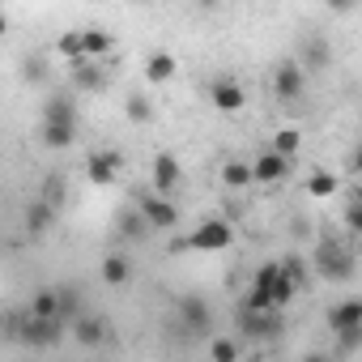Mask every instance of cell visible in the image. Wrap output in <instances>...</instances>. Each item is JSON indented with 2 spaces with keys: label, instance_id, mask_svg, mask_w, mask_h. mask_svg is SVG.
<instances>
[{
  "label": "cell",
  "instance_id": "cell-1",
  "mask_svg": "<svg viewBox=\"0 0 362 362\" xmlns=\"http://www.w3.org/2000/svg\"><path fill=\"white\" fill-rule=\"evenodd\" d=\"M235 243V226L226 218H205L201 226H192L188 239H179L175 252H226Z\"/></svg>",
  "mask_w": 362,
  "mask_h": 362
},
{
  "label": "cell",
  "instance_id": "cell-2",
  "mask_svg": "<svg viewBox=\"0 0 362 362\" xmlns=\"http://www.w3.org/2000/svg\"><path fill=\"white\" fill-rule=\"evenodd\" d=\"M175 324L184 328L188 337H214V307L205 294H179L175 298Z\"/></svg>",
  "mask_w": 362,
  "mask_h": 362
},
{
  "label": "cell",
  "instance_id": "cell-3",
  "mask_svg": "<svg viewBox=\"0 0 362 362\" xmlns=\"http://www.w3.org/2000/svg\"><path fill=\"white\" fill-rule=\"evenodd\" d=\"M239 337L243 341H277L286 332V320H281V307H264V311H252V307H239Z\"/></svg>",
  "mask_w": 362,
  "mask_h": 362
},
{
  "label": "cell",
  "instance_id": "cell-4",
  "mask_svg": "<svg viewBox=\"0 0 362 362\" xmlns=\"http://www.w3.org/2000/svg\"><path fill=\"white\" fill-rule=\"evenodd\" d=\"M307 69L298 64V56H290V60H281L277 69H273V98L277 103H303L307 98Z\"/></svg>",
  "mask_w": 362,
  "mask_h": 362
},
{
  "label": "cell",
  "instance_id": "cell-5",
  "mask_svg": "<svg viewBox=\"0 0 362 362\" xmlns=\"http://www.w3.org/2000/svg\"><path fill=\"white\" fill-rule=\"evenodd\" d=\"M132 201L141 205V214L149 218L153 230H175V226H179V209H175L170 197H162V192H153V188H132Z\"/></svg>",
  "mask_w": 362,
  "mask_h": 362
},
{
  "label": "cell",
  "instance_id": "cell-6",
  "mask_svg": "<svg viewBox=\"0 0 362 362\" xmlns=\"http://www.w3.org/2000/svg\"><path fill=\"white\" fill-rule=\"evenodd\" d=\"M315 273L324 277V281H345V277H354V252L349 247H341V243H320V252H315Z\"/></svg>",
  "mask_w": 362,
  "mask_h": 362
},
{
  "label": "cell",
  "instance_id": "cell-7",
  "mask_svg": "<svg viewBox=\"0 0 362 362\" xmlns=\"http://www.w3.org/2000/svg\"><path fill=\"white\" fill-rule=\"evenodd\" d=\"M119 170H124V153L119 149H94L86 158V179H90L94 188H111L115 179H119Z\"/></svg>",
  "mask_w": 362,
  "mask_h": 362
},
{
  "label": "cell",
  "instance_id": "cell-8",
  "mask_svg": "<svg viewBox=\"0 0 362 362\" xmlns=\"http://www.w3.org/2000/svg\"><path fill=\"white\" fill-rule=\"evenodd\" d=\"M179 184H184V166H179V158H175L170 149L153 153V166H149V188H153V192H162V197H170Z\"/></svg>",
  "mask_w": 362,
  "mask_h": 362
},
{
  "label": "cell",
  "instance_id": "cell-9",
  "mask_svg": "<svg viewBox=\"0 0 362 362\" xmlns=\"http://www.w3.org/2000/svg\"><path fill=\"white\" fill-rule=\"evenodd\" d=\"M205 94H209V103H214L222 115H239V111L247 107V90H243L235 77H214V81L205 86Z\"/></svg>",
  "mask_w": 362,
  "mask_h": 362
},
{
  "label": "cell",
  "instance_id": "cell-10",
  "mask_svg": "<svg viewBox=\"0 0 362 362\" xmlns=\"http://www.w3.org/2000/svg\"><path fill=\"white\" fill-rule=\"evenodd\" d=\"M298 64H303L307 73H324V69H332V43H328L320 30H307L303 43H298Z\"/></svg>",
  "mask_w": 362,
  "mask_h": 362
},
{
  "label": "cell",
  "instance_id": "cell-11",
  "mask_svg": "<svg viewBox=\"0 0 362 362\" xmlns=\"http://www.w3.org/2000/svg\"><path fill=\"white\" fill-rule=\"evenodd\" d=\"M290 166H294V158H286V153H277V149H264L260 158H252V170H256V184H260V188L281 184V179L290 175Z\"/></svg>",
  "mask_w": 362,
  "mask_h": 362
},
{
  "label": "cell",
  "instance_id": "cell-12",
  "mask_svg": "<svg viewBox=\"0 0 362 362\" xmlns=\"http://www.w3.org/2000/svg\"><path fill=\"white\" fill-rule=\"evenodd\" d=\"M69 86L81 90V94H103V90L111 86V77H107L103 60H86V64H73V69H69Z\"/></svg>",
  "mask_w": 362,
  "mask_h": 362
},
{
  "label": "cell",
  "instance_id": "cell-13",
  "mask_svg": "<svg viewBox=\"0 0 362 362\" xmlns=\"http://www.w3.org/2000/svg\"><path fill=\"white\" fill-rule=\"evenodd\" d=\"M69 332H73L77 345H86V349H103V345L111 341V320H107V315H81Z\"/></svg>",
  "mask_w": 362,
  "mask_h": 362
},
{
  "label": "cell",
  "instance_id": "cell-14",
  "mask_svg": "<svg viewBox=\"0 0 362 362\" xmlns=\"http://www.w3.org/2000/svg\"><path fill=\"white\" fill-rule=\"evenodd\" d=\"M115 230H119V239H128V243H145L149 235H153V226H149V218L141 214V205L132 201L128 209H119L115 214Z\"/></svg>",
  "mask_w": 362,
  "mask_h": 362
},
{
  "label": "cell",
  "instance_id": "cell-15",
  "mask_svg": "<svg viewBox=\"0 0 362 362\" xmlns=\"http://www.w3.org/2000/svg\"><path fill=\"white\" fill-rule=\"evenodd\" d=\"M43 124H77V98L73 90H56L43 98Z\"/></svg>",
  "mask_w": 362,
  "mask_h": 362
},
{
  "label": "cell",
  "instance_id": "cell-16",
  "mask_svg": "<svg viewBox=\"0 0 362 362\" xmlns=\"http://www.w3.org/2000/svg\"><path fill=\"white\" fill-rule=\"evenodd\" d=\"M256 184V170H252V158H226L222 162V188L226 192H243Z\"/></svg>",
  "mask_w": 362,
  "mask_h": 362
},
{
  "label": "cell",
  "instance_id": "cell-17",
  "mask_svg": "<svg viewBox=\"0 0 362 362\" xmlns=\"http://www.w3.org/2000/svg\"><path fill=\"white\" fill-rule=\"evenodd\" d=\"M56 214H60V209H56L52 201L35 197V201L26 205V214H22V222H26V235H35V239H39V235H47V230H52V222H56Z\"/></svg>",
  "mask_w": 362,
  "mask_h": 362
},
{
  "label": "cell",
  "instance_id": "cell-18",
  "mask_svg": "<svg viewBox=\"0 0 362 362\" xmlns=\"http://www.w3.org/2000/svg\"><path fill=\"white\" fill-rule=\"evenodd\" d=\"M175 73H179V64H175L170 52H149L145 56V86H170Z\"/></svg>",
  "mask_w": 362,
  "mask_h": 362
},
{
  "label": "cell",
  "instance_id": "cell-19",
  "mask_svg": "<svg viewBox=\"0 0 362 362\" xmlns=\"http://www.w3.org/2000/svg\"><path fill=\"white\" fill-rule=\"evenodd\" d=\"M328 328L345 332V328H362V298H341L328 307Z\"/></svg>",
  "mask_w": 362,
  "mask_h": 362
},
{
  "label": "cell",
  "instance_id": "cell-20",
  "mask_svg": "<svg viewBox=\"0 0 362 362\" xmlns=\"http://www.w3.org/2000/svg\"><path fill=\"white\" fill-rule=\"evenodd\" d=\"M103 286H111V290H119V286H128L132 281V260L124 256V252H111V256H103Z\"/></svg>",
  "mask_w": 362,
  "mask_h": 362
},
{
  "label": "cell",
  "instance_id": "cell-21",
  "mask_svg": "<svg viewBox=\"0 0 362 362\" xmlns=\"http://www.w3.org/2000/svg\"><path fill=\"white\" fill-rule=\"evenodd\" d=\"M303 192H307V197H315V201H328V197H337V192H341V179H337L332 170H311V175L303 179Z\"/></svg>",
  "mask_w": 362,
  "mask_h": 362
},
{
  "label": "cell",
  "instance_id": "cell-22",
  "mask_svg": "<svg viewBox=\"0 0 362 362\" xmlns=\"http://www.w3.org/2000/svg\"><path fill=\"white\" fill-rule=\"evenodd\" d=\"M56 56H64L69 69H73V64H86V60H90V52H86V35H81V30H64V35L56 39Z\"/></svg>",
  "mask_w": 362,
  "mask_h": 362
},
{
  "label": "cell",
  "instance_id": "cell-23",
  "mask_svg": "<svg viewBox=\"0 0 362 362\" xmlns=\"http://www.w3.org/2000/svg\"><path fill=\"white\" fill-rule=\"evenodd\" d=\"M39 141L47 149H73L77 145V124H39Z\"/></svg>",
  "mask_w": 362,
  "mask_h": 362
},
{
  "label": "cell",
  "instance_id": "cell-24",
  "mask_svg": "<svg viewBox=\"0 0 362 362\" xmlns=\"http://www.w3.org/2000/svg\"><path fill=\"white\" fill-rule=\"evenodd\" d=\"M26 311L39 315V320H60V286H43V290H35V298H30Z\"/></svg>",
  "mask_w": 362,
  "mask_h": 362
},
{
  "label": "cell",
  "instance_id": "cell-25",
  "mask_svg": "<svg viewBox=\"0 0 362 362\" xmlns=\"http://www.w3.org/2000/svg\"><path fill=\"white\" fill-rule=\"evenodd\" d=\"M205 354H209L214 362H239V358H243V341H239V337H209V341H205Z\"/></svg>",
  "mask_w": 362,
  "mask_h": 362
},
{
  "label": "cell",
  "instance_id": "cell-26",
  "mask_svg": "<svg viewBox=\"0 0 362 362\" xmlns=\"http://www.w3.org/2000/svg\"><path fill=\"white\" fill-rule=\"evenodd\" d=\"M269 149H277V153H286V158H298V153H303V128H294V124L277 128L273 141H269Z\"/></svg>",
  "mask_w": 362,
  "mask_h": 362
},
{
  "label": "cell",
  "instance_id": "cell-27",
  "mask_svg": "<svg viewBox=\"0 0 362 362\" xmlns=\"http://www.w3.org/2000/svg\"><path fill=\"white\" fill-rule=\"evenodd\" d=\"M81 35H86V52H90V60H107V56H111L115 39H111V35H107L103 26H86Z\"/></svg>",
  "mask_w": 362,
  "mask_h": 362
},
{
  "label": "cell",
  "instance_id": "cell-28",
  "mask_svg": "<svg viewBox=\"0 0 362 362\" xmlns=\"http://www.w3.org/2000/svg\"><path fill=\"white\" fill-rule=\"evenodd\" d=\"M81 315H86L81 311V286H60V320L73 328Z\"/></svg>",
  "mask_w": 362,
  "mask_h": 362
},
{
  "label": "cell",
  "instance_id": "cell-29",
  "mask_svg": "<svg viewBox=\"0 0 362 362\" xmlns=\"http://www.w3.org/2000/svg\"><path fill=\"white\" fill-rule=\"evenodd\" d=\"M124 111H128L132 124H153V103L145 98V90H132V94L124 98Z\"/></svg>",
  "mask_w": 362,
  "mask_h": 362
},
{
  "label": "cell",
  "instance_id": "cell-30",
  "mask_svg": "<svg viewBox=\"0 0 362 362\" xmlns=\"http://www.w3.org/2000/svg\"><path fill=\"white\" fill-rule=\"evenodd\" d=\"M332 354H358L362 349V328H345V332H332Z\"/></svg>",
  "mask_w": 362,
  "mask_h": 362
},
{
  "label": "cell",
  "instance_id": "cell-31",
  "mask_svg": "<svg viewBox=\"0 0 362 362\" xmlns=\"http://www.w3.org/2000/svg\"><path fill=\"white\" fill-rule=\"evenodd\" d=\"M64 188H69V184H64V175H47V179H43V188H39V197L52 201V205L60 209V205H64Z\"/></svg>",
  "mask_w": 362,
  "mask_h": 362
},
{
  "label": "cell",
  "instance_id": "cell-32",
  "mask_svg": "<svg viewBox=\"0 0 362 362\" xmlns=\"http://www.w3.org/2000/svg\"><path fill=\"white\" fill-rule=\"evenodd\" d=\"M281 264H286V273L294 277V286H298V290H307V277H311V273H307V256H298V252H294V256H286Z\"/></svg>",
  "mask_w": 362,
  "mask_h": 362
},
{
  "label": "cell",
  "instance_id": "cell-33",
  "mask_svg": "<svg viewBox=\"0 0 362 362\" xmlns=\"http://www.w3.org/2000/svg\"><path fill=\"white\" fill-rule=\"evenodd\" d=\"M345 230H349V235H362V188H358V197H354L349 209H345Z\"/></svg>",
  "mask_w": 362,
  "mask_h": 362
},
{
  "label": "cell",
  "instance_id": "cell-34",
  "mask_svg": "<svg viewBox=\"0 0 362 362\" xmlns=\"http://www.w3.org/2000/svg\"><path fill=\"white\" fill-rule=\"evenodd\" d=\"M324 9L337 13V18H349V13L358 9V0H324Z\"/></svg>",
  "mask_w": 362,
  "mask_h": 362
},
{
  "label": "cell",
  "instance_id": "cell-35",
  "mask_svg": "<svg viewBox=\"0 0 362 362\" xmlns=\"http://www.w3.org/2000/svg\"><path fill=\"white\" fill-rule=\"evenodd\" d=\"M22 77H26V81H43V77H47L43 60H26V64H22Z\"/></svg>",
  "mask_w": 362,
  "mask_h": 362
},
{
  "label": "cell",
  "instance_id": "cell-36",
  "mask_svg": "<svg viewBox=\"0 0 362 362\" xmlns=\"http://www.w3.org/2000/svg\"><path fill=\"white\" fill-rule=\"evenodd\" d=\"M349 170L362 179V141H358V145H354V153H349Z\"/></svg>",
  "mask_w": 362,
  "mask_h": 362
},
{
  "label": "cell",
  "instance_id": "cell-37",
  "mask_svg": "<svg viewBox=\"0 0 362 362\" xmlns=\"http://www.w3.org/2000/svg\"><path fill=\"white\" fill-rule=\"evenodd\" d=\"M192 5H197V9H205V13H214V9L222 5V0H192Z\"/></svg>",
  "mask_w": 362,
  "mask_h": 362
},
{
  "label": "cell",
  "instance_id": "cell-38",
  "mask_svg": "<svg viewBox=\"0 0 362 362\" xmlns=\"http://www.w3.org/2000/svg\"><path fill=\"white\" fill-rule=\"evenodd\" d=\"M136 5H149V0H136Z\"/></svg>",
  "mask_w": 362,
  "mask_h": 362
}]
</instances>
